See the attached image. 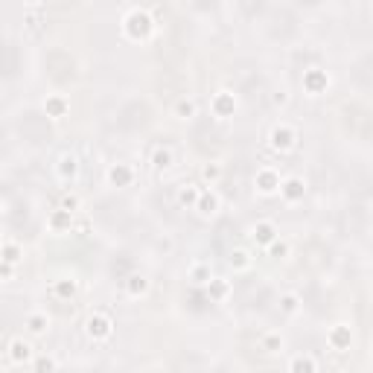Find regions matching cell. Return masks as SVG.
<instances>
[{
	"mask_svg": "<svg viewBox=\"0 0 373 373\" xmlns=\"http://www.w3.org/2000/svg\"><path fill=\"white\" fill-rule=\"evenodd\" d=\"M120 33L126 41L132 44H146L149 38L155 35V18L149 9L143 6H129L120 18Z\"/></svg>",
	"mask_w": 373,
	"mask_h": 373,
	"instance_id": "1",
	"label": "cell"
},
{
	"mask_svg": "<svg viewBox=\"0 0 373 373\" xmlns=\"http://www.w3.org/2000/svg\"><path fill=\"white\" fill-rule=\"evenodd\" d=\"M297 140H301V134H297L292 122H275V126L268 129V146H271V152H277V155H289L297 146Z\"/></svg>",
	"mask_w": 373,
	"mask_h": 373,
	"instance_id": "2",
	"label": "cell"
},
{
	"mask_svg": "<svg viewBox=\"0 0 373 373\" xmlns=\"http://www.w3.org/2000/svg\"><path fill=\"white\" fill-rule=\"evenodd\" d=\"M114 335V318L108 312H91L85 318V338L93 341V344H105L108 338Z\"/></svg>",
	"mask_w": 373,
	"mask_h": 373,
	"instance_id": "3",
	"label": "cell"
},
{
	"mask_svg": "<svg viewBox=\"0 0 373 373\" xmlns=\"http://www.w3.org/2000/svg\"><path fill=\"white\" fill-rule=\"evenodd\" d=\"M239 111V99H236V93L234 91H216L213 96H210V114L219 120V122H225V120H231L234 114Z\"/></svg>",
	"mask_w": 373,
	"mask_h": 373,
	"instance_id": "4",
	"label": "cell"
},
{
	"mask_svg": "<svg viewBox=\"0 0 373 373\" xmlns=\"http://www.w3.org/2000/svg\"><path fill=\"white\" fill-rule=\"evenodd\" d=\"M301 85H304V93L306 96H324L330 91L333 79H330V73L324 67H309V70H304Z\"/></svg>",
	"mask_w": 373,
	"mask_h": 373,
	"instance_id": "5",
	"label": "cell"
},
{
	"mask_svg": "<svg viewBox=\"0 0 373 373\" xmlns=\"http://www.w3.org/2000/svg\"><path fill=\"white\" fill-rule=\"evenodd\" d=\"M79 176H82V161H79V155H73V152L59 155V161H56V178L64 187H73V184L79 181Z\"/></svg>",
	"mask_w": 373,
	"mask_h": 373,
	"instance_id": "6",
	"label": "cell"
},
{
	"mask_svg": "<svg viewBox=\"0 0 373 373\" xmlns=\"http://www.w3.org/2000/svg\"><path fill=\"white\" fill-rule=\"evenodd\" d=\"M6 359H9L15 367L33 365V359H35V347H33V341L21 338V335L9 338V344H6Z\"/></svg>",
	"mask_w": 373,
	"mask_h": 373,
	"instance_id": "7",
	"label": "cell"
},
{
	"mask_svg": "<svg viewBox=\"0 0 373 373\" xmlns=\"http://www.w3.org/2000/svg\"><path fill=\"white\" fill-rule=\"evenodd\" d=\"M280 181H283V176H280L277 166H260L257 176H254V190H257L260 195H265V198H268V195H277Z\"/></svg>",
	"mask_w": 373,
	"mask_h": 373,
	"instance_id": "8",
	"label": "cell"
},
{
	"mask_svg": "<svg viewBox=\"0 0 373 373\" xmlns=\"http://www.w3.org/2000/svg\"><path fill=\"white\" fill-rule=\"evenodd\" d=\"M134 178H137V172H134L132 163L117 161V163H111V166L105 169V181H108V187H114V190H126V187H132Z\"/></svg>",
	"mask_w": 373,
	"mask_h": 373,
	"instance_id": "9",
	"label": "cell"
},
{
	"mask_svg": "<svg viewBox=\"0 0 373 373\" xmlns=\"http://www.w3.org/2000/svg\"><path fill=\"white\" fill-rule=\"evenodd\" d=\"M306 178H301V176H286L283 181H280V190H277V195L283 198L286 205H297V202H304L306 198Z\"/></svg>",
	"mask_w": 373,
	"mask_h": 373,
	"instance_id": "10",
	"label": "cell"
},
{
	"mask_svg": "<svg viewBox=\"0 0 373 373\" xmlns=\"http://www.w3.org/2000/svg\"><path fill=\"white\" fill-rule=\"evenodd\" d=\"M353 327L350 324H333L330 330H327V347L333 353H347L353 347Z\"/></svg>",
	"mask_w": 373,
	"mask_h": 373,
	"instance_id": "11",
	"label": "cell"
},
{
	"mask_svg": "<svg viewBox=\"0 0 373 373\" xmlns=\"http://www.w3.org/2000/svg\"><path fill=\"white\" fill-rule=\"evenodd\" d=\"M202 219H213V216H219V210H222V195L213 190V187H205L202 193H198V202H195V207H193Z\"/></svg>",
	"mask_w": 373,
	"mask_h": 373,
	"instance_id": "12",
	"label": "cell"
},
{
	"mask_svg": "<svg viewBox=\"0 0 373 373\" xmlns=\"http://www.w3.org/2000/svg\"><path fill=\"white\" fill-rule=\"evenodd\" d=\"M248 236H251V242H254L257 248H268L271 242L280 236V231H277V225H275L271 219H260V222H254V225H251Z\"/></svg>",
	"mask_w": 373,
	"mask_h": 373,
	"instance_id": "13",
	"label": "cell"
},
{
	"mask_svg": "<svg viewBox=\"0 0 373 373\" xmlns=\"http://www.w3.org/2000/svg\"><path fill=\"white\" fill-rule=\"evenodd\" d=\"M73 225H76V213H70V210L56 207V210H50V216H47V231H50V234H56V236L70 234Z\"/></svg>",
	"mask_w": 373,
	"mask_h": 373,
	"instance_id": "14",
	"label": "cell"
},
{
	"mask_svg": "<svg viewBox=\"0 0 373 373\" xmlns=\"http://www.w3.org/2000/svg\"><path fill=\"white\" fill-rule=\"evenodd\" d=\"M23 327H27L30 338H44L50 333V327H53V318H50L44 309H33L27 318H23Z\"/></svg>",
	"mask_w": 373,
	"mask_h": 373,
	"instance_id": "15",
	"label": "cell"
},
{
	"mask_svg": "<svg viewBox=\"0 0 373 373\" xmlns=\"http://www.w3.org/2000/svg\"><path fill=\"white\" fill-rule=\"evenodd\" d=\"M44 114L53 120V122H62L70 114V99L64 93H47V99H44Z\"/></svg>",
	"mask_w": 373,
	"mask_h": 373,
	"instance_id": "16",
	"label": "cell"
},
{
	"mask_svg": "<svg viewBox=\"0 0 373 373\" xmlns=\"http://www.w3.org/2000/svg\"><path fill=\"white\" fill-rule=\"evenodd\" d=\"M205 289H207V294H210V301H213V304H228V301H231V294H234V280L213 275V280H210Z\"/></svg>",
	"mask_w": 373,
	"mask_h": 373,
	"instance_id": "17",
	"label": "cell"
},
{
	"mask_svg": "<svg viewBox=\"0 0 373 373\" xmlns=\"http://www.w3.org/2000/svg\"><path fill=\"white\" fill-rule=\"evenodd\" d=\"M122 292H126L129 301H143V297L152 292V280L137 271V275H129V280H126V286H122Z\"/></svg>",
	"mask_w": 373,
	"mask_h": 373,
	"instance_id": "18",
	"label": "cell"
},
{
	"mask_svg": "<svg viewBox=\"0 0 373 373\" xmlns=\"http://www.w3.org/2000/svg\"><path fill=\"white\" fill-rule=\"evenodd\" d=\"M76 294H79V280L73 275L53 280V297H56V301H73Z\"/></svg>",
	"mask_w": 373,
	"mask_h": 373,
	"instance_id": "19",
	"label": "cell"
},
{
	"mask_svg": "<svg viewBox=\"0 0 373 373\" xmlns=\"http://www.w3.org/2000/svg\"><path fill=\"white\" fill-rule=\"evenodd\" d=\"M187 280H190L193 286H207V283L213 280V268H210V263L195 260V263L187 268Z\"/></svg>",
	"mask_w": 373,
	"mask_h": 373,
	"instance_id": "20",
	"label": "cell"
},
{
	"mask_svg": "<svg viewBox=\"0 0 373 373\" xmlns=\"http://www.w3.org/2000/svg\"><path fill=\"white\" fill-rule=\"evenodd\" d=\"M277 304H280V312H283L286 318H297V315L304 312V297L297 294V292H283Z\"/></svg>",
	"mask_w": 373,
	"mask_h": 373,
	"instance_id": "21",
	"label": "cell"
},
{
	"mask_svg": "<svg viewBox=\"0 0 373 373\" xmlns=\"http://www.w3.org/2000/svg\"><path fill=\"white\" fill-rule=\"evenodd\" d=\"M195 114H198V103L193 96H178L176 105H172V117H176V120L190 122V120H195Z\"/></svg>",
	"mask_w": 373,
	"mask_h": 373,
	"instance_id": "22",
	"label": "cell"
},
{
	"mask_svg": "<svg viewBox=\"0 0 373 373\" xmlns=\"http://www.w3.org/2000/svg\"><path fill=\"white\" fill-rule=\"evenodd\" d=\"M0 260L9 265H21L23 263V245L18 239H4L0 242Z\"/></svg>",
	"mask_w": 373,
	"mask_h": 373,
	"instance_id": "23",
	"label": "cell"
},
{
	"mask_svg": "<svg viewBox=\"0 0 373 373\" xmlns=\"http://www.w3.org/2000/svg\"><path fill=\"white\" fill-rule=\"evenodd\" d=\"M149 163H152L155 172H166V169H172V163H176V155H172L169 146H155V149H152V158H149Z\"/></svg>",
	"mask_w": 373,
	"mask_h": 373,
	"instance_id": "24",
	"label": "cell"
},
{
	"mask_svg": "<svg viewBox=\"0 0 373 373\" xmlns=\"http://www.w3.org/2000/svg\"><path fill=\"white\" fill-rule=\"evenodd\" d=\"M289 373H318V362H315V356H309V353H294L292 359H289V367H286Z\"/></svg>",
	"mask_w": 373,
	"mask_h": 373,
	"instance_id": "25",
	"label": "cell"
},
{
	"mask_svg": "<svg viewBox=\"0 0 373 373\" xmlns=\"http://www.w3.org/2000/svg\"><path fill=\"white\" fill-rule=\"evenodd\" d=\"M198 193H202V187H198V184H181V187H178V193H176L178 207L193 210V207H195V202H198Z\"/></svg>",
	"mask_w": 373,
	"mask_h": 373,
	"instance_id": "26",
	"label": "cell"
},
{
	"mask_svg": "<svg viewBox=\"0 0 373 373\" xmlns=\"http://www.w3.org/2000/svg\"><path fill=\"white\" fill-rule=\"evenodd\" d=\"M202 184H207V187H216L219 181H222V176H225V166H222V161H207V163H202Z\"/></svg>",
	"mask_w": 373,
	"mask_h": 373,
	"instance_id": "27",
	"label": "cell"
},
{
	"mask_svg": "<svg viewBox=\"0 0 373 373\" xmlns=\"http://www.w3.org/2000/svg\"><path fill=\"white\" fill-rule=\"evenodd\" d=\"M228 265H231L234 271H251V265H254V254L248 251V248H234L231 257H228Z\"/></svg>",
	"mask_w": 373,
	"mask_h": 373,
	"instance_id": "28",
	"label": "cell"
},
{
	"mask_svg": "<svg viewBox=\"0 0 373 373\" xmlns=\"http://www.w3.org/2000/svg\"><path fill=\"white\" fill-rule=\"evenodd\" d=\"M260 347H263L265 353H283L286 341H283V335H280L277 330H268V333H263V338H260Z\"/></svg>",
	"mask_w": 373,
	"mask_h": 373,
	"instance_id": "29",
	"label": "cell"
},
{
	"mask_svg": "<svg viewBox=\"0 0 373 373\" xmlns=\"http://www.w3.org/2000/svg\"><path fill=\"white\" fill-rule=\"evenodd\" d=\"M33 373H59V359L53 353H38L33 359Z\"/></svg>",
	"mask_w": 373,
	"mask_h": 373,
	"instance_id": "30",
	"label": "cell"
},
{
	"mask_svg": "<svg viewBox=\"0 0 373 373\" xmlns=\"http://www.w3.org/2000/svg\"><path fill=\"white\" fill-rule=\"evenodd\" d=\"M265 254H268L271 260H289V257H292V242L283 239V236H277L275 242L265 248Z\"/></svg>",
	"mask_w": 373,
	"mask_h": 373,
	"instance_id": "31",
	"label": "cell"
},
{
	"mask_svg": "<svg viewBox=\"0 0 373 373\" xmlns=\"http://www.w3.org/2000/svg\"><path fill=\"white\" fill-rule=\"evenodd\" d=\"M59 207H62V210H70V213H76V210L82 207V198H79L76 193H64L62 202H59Z\"/></svg>",
	"mask_w": 373,
	"mask_h": 373,
	"instance_id": "32",
	"label": "cell"
},
{
	"mask_svg": "<svg viewBox=\"0 0 373 373\" xmlns=\"http://www.w3.org/2000/svg\"><path fill=\"white\" fill-rule=\"evenodd\" d=\"M289 103H292V93L286 88H280V91L271 93V105H275V108H286Z\"/></svg>",
	"mask_w": 373,
	"mask_h": 373,
	"instance_id": "33",
	"label": "cell"
},
{
	"mask_svg": "<svg viewBox=\"0 0 373 373\" xmlns=\"http://www.w3.org/2000/svg\"><path fill=\"white\" fill-rule=\"evenodd\" d=\"M15 277H18V265H9L0 260V283H12Z\"/></svg>",
	"mask_w": 373,
	"mask_h": 373,
	"instance_id": "34",
	"label": "cell"
},
{
	"mask_svg": "<svg viewBox=\"0 0 373 373\" xmlns=\"http://www.w3.org/2000/svg\"><path fill=\"white\" fill-rule=\"evenodd\" d=\"M4 207H6V202H4V198H0V213H4Z\"/></svg>",
	"mask_w": 373,
	"mask_h": 373,
	"instance_id": "35",
	"label": "cell"
},
{
	"mask_svg": "<svg viewBox=\"0 0 373 373\" xmlns=\"http://www.w3.org/2000/svg\"><path fill=\"white\" fill-rule=\"evenodd\" d=\"M0 373H6V370H4V362H0Z\"/></svg>",
	"mask_w": 373,
	"mask_h": 373,
	"instance_id": "36",
	"label": "cell"
}]
</instances>
